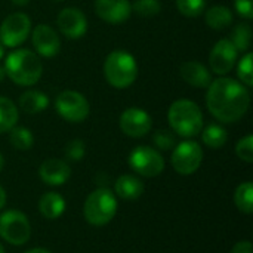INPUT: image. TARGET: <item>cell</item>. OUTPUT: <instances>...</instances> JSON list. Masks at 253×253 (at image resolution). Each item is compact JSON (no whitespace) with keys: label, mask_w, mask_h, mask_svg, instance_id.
<instances>
[{"label":"cell","mask_w":253,"mask_h":253,"mask_svg":"<svg viewBox=\"0 0 253 253\" xmlns=\"http://www.w3.org/2000/svg\"><path fill=\"white\" fill-rule=\"evenodd\" d=\"M206 105L219 122L236 123L248 113L251 93L243 83L231 77H219L208 87Z\"/></svg>","instance_id":"6da1fadb"},{"label":"cell","mask_w":253,"mask_h":253,"mask_svg":"<svg viewBox=\"0 0 253 253\" xmlns=\"http://www.w3.org/2000/svg\"><path fill=\"white\" fill-rule=\"evenodd\" d=\"M3 67L6 76L18 86H33L43 74V65L39 55L28 49L12 50L6 56Z\"/></svg>","instance_id":"7a4b0ae2"},{"label":"cell","mask_w":253,"mask_h":253,"mask_svg":"<svg viewBox=\"0 0 253 253\" xmlns=\"http://www.w3.org/2000/svg\"><path fill=\"white\" fill-rule=\"evenodd\" d=\"M168 122L176 135L193 138L203 129V113L194 101L178 99L169 107Z\"/></svg>","instance_id":"3957f363"},{"label":"cell","mask_w":253,"mask_h":253,"mask_svg":"<svg viewBox=\"0 0 253 253\" xmlns=\"http://www.w3.org/2000/svg\"><path fill=\"white\" fill-rule=\"evenodd\" d=\"M104 74L113 87L126 89L132 86L138 77L136 59L126 50H113L105 58Z\"/></svg>","instance_id":"277c9868"},{"label":"cell","mask_w":253,"mask_h":253,"mask_svg":"<svg viewBox=\"0 0 253 253\" xmlns=\"http://www.w3.org/2000/svg\"><path fill=\"white\" fill-rule=\"evenodd\" d=\"M117 213V199L108 188H96L83 205V216L93 227H102L113 221Z\"/></svg>","instance_id":"5b68a950"},{"label":"cell","mask_w":253,"mask_h":253,"mask_svg":"<svg viewBox=\"0 0 253 253\" xmlns=\"http://www.w3.org/2000/svg\"><path fill=\"white\" fill-rule=\"evenodd\" d=\"M0 237L12 246L25 245L31 237V225L25 213L19 211H6L1 213Z\"/></svg>","instance_id":"8992f818"},{"label":"cell","mask_w":253,"mask_h":253,"mask_svg":"<svg viewBox=\"0 0 253 253\" xmlns=\"http://www.w3.org/2000/svg\"><path fill=\"white\" fill-rule=\"evenodd\" d=\"M129 166L141 176L154 178L165 170V159L156 148L139 145L130 151Z\"/></svg>","instance_id":"52a82bcc"},{"label":"cell","mask_w":253,"mask_h":253,"mask_svg":"<svg viewBox=\"0 0 253 253\" xmlns=\"http://www.w3.org/2000/svg\"><path fill=\"white\" fill-rule=\"evenodd\" d=\"M56 113L70 123H82L87 119L90 107L87 99L76 90H64L55 99Z\"/></svg>","instance_id":"ba28073f"},{"label":"cell","mask_w":253,"mask_h":253,"mask_svg":"<svg viewBox=\"0 0 253 253\" xmlns=\"http://www.w3.org/2000/svg\"><path fill=\"white\" fill-rule=\"evenodd\" d=\"M172 166L179 175H193L203 162V150L199 142L187 139L173 147Z\"/></svg>","instance_id":"9c48e42d"},{"label":"cell","mask_w":253,"mask_h":253,"mask_svg":"<svg viewBox=\"0 0 253 253\" xmlns=\"http://www.w3.org/2000/svg\"><path fill=\"white\" fill-rule=\"evenodd\" d=\"M31 33V19L22 12L10 13L0 25V42L6 47H18Z\"/></svg>","instance_id":"30bf717a"},{"label":"cell","mask_w":253,"mask_h":253,"mask_svg":"<svg viewBox=\"0 0 253 253\" xmlns=\"http://www.w3.org/2000/svg\"><path fill=\"white\" fill-rule=\"evenodd\" d=\"M119 126L125 135L130 138H142L151 130L153 120L145 110L138 107H130L122 113Z\"/></svg>","instance_id":"8fae6325"},{"label":"cell","mask_w":253,"mask_h":253,"mask_svg":"<svg viewBox=\"0 0 253 253\" xmlns=\"http://www.w3.org/2000/svg\"><path fill=\"white\" fill-rule=\"evenodd\" d=\"M237 56H239V50L236 49V46L231 43L230 39H222L216 42L209 55V64L212 71L218 76L228 74L234 68Z\"/></svg>","instance_id":"7c38bea8"},{"label":"cell","mask_w":253,"mask_h":253,"mask_svg":"<svg viewBox=\"0 0 253 253\" xmlns=\"http://www.w3.org/2000/svg\"><path fill=\"white\" fill-rule=\"evenodd\" d=\"M56 24L59 31L70 40L83 37L87 31V19L77 7H65L58 13Z\"/></svg>","instance_id":"4fadbf2b"},{"label":"cell","mask_w":253,"mask_h":253,"mask_svg":"<svg viewBox=\"0 0 253 253\" xmlns=\"http://www.w3.org/2000/svg\"><path fill=\"white\" fill-rule=\"evenodd\" d=\"M31 42L36 52L43 58H52L58 55L61 49V39L58 33L46 24H39L33 30Z\"/></svg>","instance_id":"5bb4252c"},{"label":"cell","mask_w":253,"mask_h":253,"mask_svg":"<svg viewBox=\"0 0 253 253\" xmlns=\"http://www.w3.org/2000/svg\"><path fill=\"white\" fill-rule=\"evenodd\" d=\"M95 12L102 21L119 25L129 19L132 3L129 0H95Z\"/></svg>","instance_id":"9a60e30c"},{"label":"cell","mask_w":253,"mask_h":253,"mask_svg":"<svg viewBox=\"0 0 253 253\" xmlns=\"http://www.w3.org/2000/svg\"><path fill=\"white\" fill-rule=\"evenodd\" d=\"M39 176L46 185L59 187L71 176V168L61 159H47L39 168Z\"/></svg>","instance_id":"2e32d148"},{"label":"cell","mask_w":253,"mask_h":253,"mask_svg":"<svg viewBox=\"0 0 253 253\" xmlns=\"http://www.w3.org/2000/svg\"><path fill=\"white\" fill-rule=\"evenodd\" d=\"M181 77L193 87L206 89L212 83L211 71L199 61H185L181 65Z\"/></svg>","instance_id":"e0dca14e"},{"label":"cell","mask_w":253,"mask_h":253,"mask_svg":"<svg viewBox=\"0 0 253 253\" xmlns=\"http://www.w3.org/2000/svg\"><path fill=\"white\" fill-rule=\"evenodd\" d=\"M144 190H145L144 182L135 175H122L117 178V181L114 184L116 194L120 199L129 200V202L138 200L142 196Z\"/></svg>","instance_id":"ac0fdd59"},{"label":"cell","mask_w":253,"mask_h":253,"mask_svg":"<svg viewBox=\"0 0 253 253\" xmlns=\"http://www.w3.org/2000/svg\"><path fill=\"white\" fill-rule=\"evenodd\" d=\"M65 200L59 193L49 191L44 193L39 200V212L46 219H58L65 212Z\"/></svg>","instance_id":"d6986e66"},{"label":"cell","mask_w":253,"mask_h":253,"mask_svg":"<svg viewBox=\"0 0 253 253\" xmlns=\"http://www.w3.org/2000/svg\"><path fill=\"white\" fill-rule=\"evenodd\" d=\"M19 107L27 114H37L49 107V98L40 90H27L19 98Z\"/></svg>","instance_id":"ffe728a7"},{"label":"cell","mask_w":253,"mask_h":253,"mask_svg":"<svg viewBox=\"0 0 253 253\" xmlns=\"http://www.w3.org/2000/svg\"><path fill=\"white\" fill-rule=\"evenodd\" d=\"M206 24L213 28V30H225L233 24V12L230 7L218 4V6H212L211 9L206 10Z\"/></svg>","instance_id":"44dd1931"},{"label":"cell","mask_w":253,"mask_h":253,"mask_svg":"<svg viewBox=\"0 0 253 253\" xmlns=\"http://www.w3.org/2000/svg\"><path fill=\"white\" fill-rule=\"evenodd\" d=\"M202 141L209 148H222L228 141V133L225 127H222L221 125L212 123L206 126V129H202Z\"/></svg>","instance_id":"7402d4cb"},{"label":"cell","mask_w":253,"mask_h":253,"mask_svg":"<svg viewBox=\"0 0 253 253\" xmlns=\"http://www.w3.org/2000/svg\"><path fill=\"white\" fill-rule=\"evenodd\" d=\"M18 108L6 96H0V133L9 132L16 126L18 122Z\"/></svg>","instance_id":"603a6c76"},{"label":"cell","mask_w":253,"mask_h":253,"mask_svg":"<svg viewBox=\"0 0 253 253\" xmlns=\"http://www.w3.org/2000/svg\"><path fill=\"white\" fill-rule=\"evenodd\" d=\"M234 203L237 209L246 215L253 212V184L251 181L242 182L234 193Z\"/></svg>","instance_id":"cb8c5ba5"},{"label":"cell","mask_w":253,"mask_h":253,"mask_svg":"<svg viewBox=\"0 0 253 253\" xmlns=\"http://www.w3.org/2000/svg\"><path fill=\"white\" fill-rule=\"evenodd\" d=\"M10 135H9V141L12 144V147L15 150H19V151H27L33 147L34 144V136L31 133L30 129L27 127H22V126H15L12 127L10 130Z\"/></svg>","instance_id":"d4e9b609"},{"label":"cell","mask_w":253,"mask_h":253,"mask_svg":"<svg viewBox=\"0 0 253 253\" xmlns=\"http://www.w3.org/2000/svg\"><path fill=\"white\" fill-rule=\"evenodd\" d=\"M231 43L236 46V49L240 52H245L251 47L252 43V28L249 24H239L234 27L231 33Z\"/></svg>","instance_id":"484cf974"},{"label":"cell","mask_w":253,"mask_h":253,"mask_svg":"<svg viewBox=\"0 0 253 253\" xmlns=\"http://www.w3.org/2000/svg\"><path fill=\"white\" fill-rule=\"evenodd\" d=\"M178 10L188 18L200 16L206 9V0H176Z\"/></svg>","instance_id":"4316f807"},{"label":"cell","mask_w":253,"mask_h":253,"mask_svg":"<svg viewBox=\"0 0 253 253\" xmlns=\"http://www.w3.org/2000/svg\"><path fill=\"white\" fill-rule=\"evenodd\" d=\"M132 10L144 18L156 16L162 10V3L159 0H135L132 4Z\"/></svg>","instance_id":"83f0119b"},{"label":"cell","mask_w":253,"mask_h":253,"mask_svg":"<svg viewBox=\"0 0 253 253\" xmlns=\"http://www.w3.org/2000/svg\"><path fill=\"white\" fill-rule=\"evenodd\" d=\"M253 53L248 52L237 64V77L240 79V83L251 87L253 86V71H252Z\"/></svg>","instance_id":"f1b7e54d"},{"label":"cell","mask_w":253,"mask_h":253,"mask_svg":"<svg viewBox=\"0 0 253 253\" xmlns=\"http://www.w3.org/2000/svg\"><path fill=\"white\" fill-rule=\"evenodd\" d=\"M153 142L156 145V148L162 150V151H169L176 145V138L170 130L166 129H160L154 133L153 136Z\"/></svg>","instance_id":"f546056e"},{"label":"cell","mask_w":253,"mask_h":253,"mask_svg":"<svg viewBox=\"0 0 253 253\" xmlns=\"http://www.w3.org/2000/svg\"><path fill=\"white\" fill-rule=\"evenodd\" d=\"M236 154L240 160L246 162V163H252L253 162V136L252 135H246L245 138H242L237 145H236Z\"/></svg>","instance_id":"4dcf8cb0"},{"label":"cell","mask_w":253,"mask_h":253,"mask_svg":"<svg viewBox=\"0 0 253 253\" xmlns=\"http://www.w3.org/2000/svg\"><path fill=\"white\" fill-rule=\"evenodd\" d=\"M64 153H65V157L68 160H71V162H80L84 157V153H86L84 142L82 139H71L65 145Z\"/></svg>","instance_id":"1f68e13d"},{"label":"cell","mask_w":253,"mask_h":253,"mask_svg":"<svg viewBox=\"0 0 253 253\" xmlns=\"http://www.w3.org/2000/svg\"><path fill=\"white\" fill-rule=\"evenodd\" d=\"M237 13L245 19L253 18V0H234Z\"/></svg>","instance_id":"d6a6232c"},{"label":"cell","mask_w":253,"mask_h":253,"mask_svg":"<svg viewBox=\"0 0 253 253\" xmlns=\"http://www.w3.org/2000/svg\"><path fill=\"white\" fill-rule=\"evenodd\" d=\"M231 253H253V246L249 240H242L234 245L231 249Z\"/></svg>","instance_id":"836d02e7"},{"label":"cell","mask_w":253,"mask_h":253,"mask_svg":"<svg viewBox=\"0 0 253 253\" xmlns=\"http://www.w3.org/2000/svg\"><path fill=\"white\" fill-rule=\"evenodd\" d=\"M4 205H6V191H4V188L0 185V211L4 208Z\"/></svg>","instance_id":"e575fe53"},{"label":"cell","mask_w":253,"mask_h":253,"mask_svg":"<svg viewBox=\"0 0 253 253\" xmlns=\"http://www.w3.org/2000/svg\"><path fill=\"white\" fill-rule=\"evenodd\" d=\"M24 253H52L49 252L47 249H43V248H34V249H30V251H27V252Z\"/></svg>","instance_id":"d590c367"},{"label":"cell","mask_w":253,"mask_h":253,"mask_svg":"<svg viewBox=\"0 0 253 253\" xmlns=\"http://www.w3.org/2000/svg\"><path fill=\"white\" fill-rule=\"evenodd\" d=\"M12 3L16 6H27L30 3V0H12Z\"/></svg>","instance_id":"8d00e7d4"},{"label":"cell","mask_w":253,"mask_h":253,"mask_svg":"<svg viewBox=\"0 0 253 253\" xmlns=\"http://www.w3.org/2000/svg\"><path fill=\"white\" fill-rule=\"evenodd\" d=\"M6 77V71H4V67L0 65V82H3V79Z\"/></svg>","instance_id":"74e56055"},{"label":"cell","mask_w":253,"mask_h":253,"mask_svg":"<svg viewBox=\"0 0 253 253\" xmlns=\"http://www.w3.org/2000/svg\"><path fill=\"white\" fill-rule=\"evenodd\" d=\"M3 55H4V46H3V43L0 42V59L3 58Z\"/></svg>","instance_id":"f35d334b"},{"label":"cell","mask_w":253,"mask_h":253,"mask_svg":"<svg viewBox=\"0 0 253 253\" xmlns=\"http://www.w3.org/2000/svg\"><path fill=\"white\" fill-rule=\"evenodd\" d=\"M3 165H4V160H3V156L0 154V170L3 169Z\"/></svg>","instance_id":"ab89813d"},{"label":"cell","mask_w":253,"mask_h":253,"mask_svg":"<svg viewBox=\"0 0 253 253\" xmlns=\"http://www.w3.org/2000/svg\"><path fill=\"white\" fill-rule=\"evenodd\" d=\"M0 253H6L4 252V248H3V245L0 243Z\"/></svg>","instance_id":"60d3db41"},{"label":"cell","mask_w":253,"mask_h":253,"mask_svg":"<svg viewBox=\"0 0 253 253\" xmlns=\"http://www.w3.org/2000/svg\"><path fill=\"white\" fill-rule=\"evenodd\" d=\"M55 1H62V0H55Z\"/></svg>","instance_id":"b9f144b4"}]
</instances>
